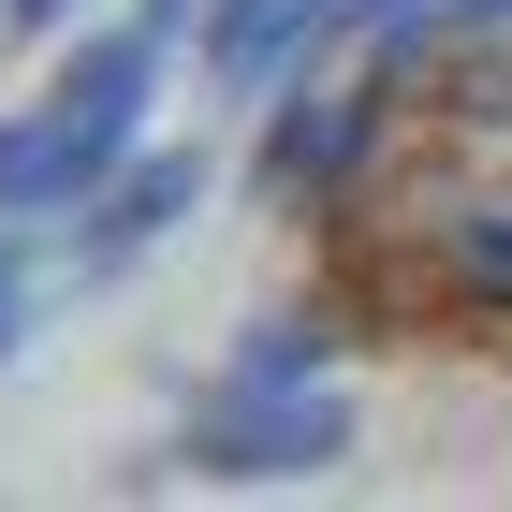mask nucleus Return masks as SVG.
<instances>
[{"instance_id": "f257e3e1", "label": "nucleus", "mask_w": 512, "mask_h": 512, "mask_svg": "<svg viewBox=\"0 0 512 512\" xmlns=\"http://www.w3.org/2000/svg\"><path fill=\"white\" fill-rule=\"evenodd\" d=\"M147 103H161V15L147 30H88L74 59L0 118V220H74V205L147 147Z\"/></svg>"}, {"instance_id": "f03ea898", "label": "nucleus", "mask_w": 512, "mask_h": 512, "mask_svg": "<svg viewBox=\"0 0 512 512\" xmlns=\"http://www.w3.org/2000/svg\"><path fill=\"white\" fill-rule=\"evenodd\" d=\"M337 454H352V410L322 395V337L308 322H249L235 381L176 425V469H205V483H308Z\"/></svg>"}, {"instance_id": "7ed1b4c3", "label": "nucleus", "mask_w": 512, "mask_h": 512, "mask_svg": "<svg viewBox=\"0 0 512 512\" xmlns=\"http://www.w3.org/2000/svg\"><path fill=\"white\" fill-rule=\"evenodd\" d=\"M395 132V59L352 88H278V118H264V191L278 205H352L366 191V161H381Z\"/></svg>"}, {"instance_id": "20e7f679", "label": "nucleus", "mask_w": 512, "mask_h": 512, "mask_svg": "<svg viewBox=\"0 0 512 512\" xmlns=\"http://www.w3.org/2000/svg\"><path fill=\"white\" fill-rule=\"evenodd\" d=\"M191 205H205V161H191V147H132L118 176L74 205V264H132V249H161Z\"/></svg>"}, {"instance_id": "39448f33", "label": "nucleus", "mask_w": 512, "mask_h": 512, "mask_svg": "<svg viewBox=\"0 0 512 512\" xmlns=\"http://www.w3.org/2000/svg\"><path fill=\"white\" fill-rule=\"evenodd\" d=\"M337 30H366V0H220V15H205V59H220V88H278Z\"/></svg>"}, {"instance_id": "423d86ee", "label": "nucleus", "mask_w": 512, "mask_h": 512, "mask_svg": "<svg viewBox=\"0 0 512 512\" xmlns=\"http://www.w3.org/2000/svg\"><path fill=\"white\" fill-rule=\"evenodd\" d=\"M74 15H88V0H0V30H15V44H59Z\"/></svg>"}, {"instance_id": "0eeeda50", "label": "nucleus", "mask_w": 512, "mask_h": 512, "mask_svg": "<svg viewBox=\"0 0 512 512\" xmlns=\"http://www.w3.org/2000/svg\"><path fill=\"white\" fill-rule=\"evenodd\" d=\"M15 322H30V293H15V264H0V352H15Z\"/></svg>"}]
</instances>
